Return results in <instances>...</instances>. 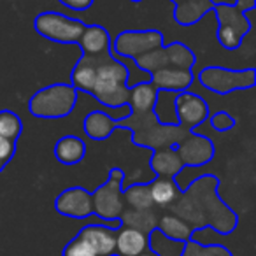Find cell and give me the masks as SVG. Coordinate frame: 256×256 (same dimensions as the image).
<instances>
[{"mask_svg":"<svg viewBox=\"0 0 256 256\" xmlns=\"http://www.w3.org/2000/svg\"><path fill=\"white\" fill-rule=\"evenodd\" d=\"M110 34L102 25H88L79 39L81 58L70 72V84L109 109L128 107V68L112 56Z\"/></svg>","mask_w":256,"mask_h":256,"instance_id":"6da1fadb","label":"cell"},{"mask_svg":"<svg viewBox=\"0 0 256 256\" xmlns=\"http://www.w3.org/2000/svg\"><path fill=\"white\" fill-rule=\"evenodd\" d=\"M156 90L150 81L139 82L130 88L128 109L130 114L116 120V130H130L132 142L139 148L151 151L178 148L195 136V130L181 126V124H164L153 114Z\"/></svg>","mask_w":256,"mask_h":256,"instance_id":"7a4b0ae2","label":"cell"},{"mask_svg":"<svg viewBox=\"0 0 256 256\" xmlns=\"http://www.w3.org/2000/svg\"><path fill=\"white\" fill-rule=\"evenodd\" d=\"M220 178L214 174H204L193 179L167 210L181 218L195 232L212 228L221 235H230L237 228L238 216L234 209L221 200Z\"/></svg>","mask_w":256,"mask_h":256,"instance_id":"3957f363","label":"cell"},{"mask_svg":"<svg viewBox=\"0 0 256 256\" xmlns=\"http://www.w3.org/2000/svg\"><path fill=\"white\" fill-rule=\"evenodd\" d=\"M139 70L150 74V82L156 92H186L195 81L193 67L196 56L186 44H156L132 58Z\"/></svg>","mask_w":256,"mask_h":256,"instance_id":"277c9868","label":"cell"},{"mask_svg":"<svg viewBox=\"0 0 256 256\" xmlns=\"http://www.w3.org/2000/svg\"><path fill=\"white\" fill-rule=\"evenodd\" d=\"M256 8V0H237L234 6H214L218 20V42L228 51L240 48L244 37L251 32L252 23L248 12Z\"/></svg>","mask_w":256,"mask_h":256,"instance_id":"5b68a950","label":"cell"},{"mask_svg":"<svg viewBox=\"0 0 256 256\" xmlns=\"http://www.w3.org/2000/svg\"><path fill=\"white\" fill-rule=\"evenodd\" d=\"M79 92L70 82H54L37 90L28 100V110L39 120H62L74 110Z\"/></svg>","mask_w":256,"mask_h":256,"instance_id":"8992f818","label":"cell"},{"mask_svg":"<svg viewBox=\"0 0 256 256\" xmlns=\"http://www.w3.org/2000/svg\"><path fill=\"white\" fill-rule=\"evenodd\" d=\"M124 170L121 167H112L107 176V181L92 192L93 214L104 221H118L126 204L123 198Z\"/></svg>","mask_w":256,"mask_h":256,"instance_id":"52a82bcc","label":"cell"},{"mask_svg":"<svg viewBox=\"0 0 256 256\" xmlns=\"http://www.w3.org/2000/svg\"><path fill=\"white\" fill-rule=\"evenodd\" d=\"M86 26L88 25L81 20L54 11L39 12L34 20V30L46 40L56 44H78Z\"/></svg>","mask_w":256,"mask_h":256,"instance_id":"ba28073f","label":"cell"},{"mask_svg":"<svg viewBox=\"0 0 256 256\" xmlns=\"http://www.w3.org/2000/svg\"><path fill=\"white\" fill-rule=\"evenodd\" d=\"M200 84L216 95H228L232 92L251 90L256 84L254 68H226V67H206L198 74Z\"/></svg>","mask_w":256,"mask_h":256,"instance_id":"9c48e42d","label":"cell"},{"mask_svg":"<svg viewBox=\"0 0 256 256\" xmlns=\"http://www.w3.org/2000/svg\"><path fill=\"white\" fill-rule=\"evenodd\" d=\"M209 112V104L196 93L186 90L176 95V116H178V124L181 126L195 130L198 124L207 121V118L210 116Z\"/></svg>","mask_w":256,"mask_h":256,"instance_id":"30bf717a","label":"cell"},{"mask_svg":"<svg viewBox=\"0 0 256 256\" xmlns=\"http://www.w3.org/2000/svg\"><path fill=\"white\" fill-rule=\"evenodd\" d=\"M54 210L65 218L86 220L93 214L92 192L82 186H72L60 193L54 198Z\"/></svg>","mask_w":256,"mask_h":256,"instance_id":"8fae6325","label":"cell"},{"mask_svg":"<svg viewBox=\"0 0 256 256\" xmlns=\"http://www.w3.org/2000/svg\"><path fill=\"white\" fill-rule=\"evenodd\" d=\"M116 230V226H107V224H86L79 230L78 237L82 238L96 252V256H114Z\"/></svg>","mask_w":256,"mask_h":256,"instance_id":"7c38bea8","label":"cell"},{"mask_svg":"<svg viewBox=\"0 0 256 256\" xmlns=\"http://www.w3.org/2000/svg\"><path fill=\"white\" fill-rule=\"evenodd\" d=\"M168 2L174 4V22L181 26L195 25L214 9L210 0H168Z\"/></svg>","mask_w":256,"mask_h":256,"instance_id":"4fadbf2b","label":"cell"},{"mask_svg":"<svg viewBox=\"0 0 256 256\" xmlns=\"http://www.w3.org/2000/svg\"><path fill=\"white\" fill-rule=\"evenodd\" d=\"M148 249H150V235L126 226H120L116 230L114 256H139Z\"/></svg>","mask_w":256,"mask_h":256,"instance_id":"5bb4252c","label":"cell"},{"mask_svg":"<svg viewBox=\"0 0 256 256\" xmlns=\"http://www.w3.org/2000/svg\"><path fill=\"white\" fill-rule=\"evenodd\" d=\"M150 167L156 174V178L176 179L182 172L184 164H182L176 148H167V150L153 151L150 158Z\"/></svg>","mask_w":256,"mask_h":256,"instance_id":"9a60e30c","label":"cell"},{"mask_svg":"<svg viewBox=\"0 0 256 256\" xmlns=\"http://www.w3.org/2000/svg\"><path fill=\"white\" fill-rule=\"evenodd\" d=\"M158 220H160V209L158 207H151V209H124L123 214L120 216L121 226L134 228V230H139L142 234L150 235L151 232L156 228Z\"/></svg>","mask_w":256,"mask_h":256,"instance_id":"2e32d148","label":"cell"},{"mask_svg":"<svg viewBox=\"0 0 256 256\" xmlns=\"http://www.w3.org/2000/svg\"><path fill=\"white\" fill-rule=\"evenodd\" d=\"M54 158L62 165H78L84 160L86 154V144L78 136H64L54 144Z\"/></svg>","mask_w":256,"mask_h":256,"instance_id":"e0dca14e","label":"cell"},{"mask_svg":"<svg viewBox=\"0 0 256 256\" xmlns=\"http://www.w3.org/2000/svg\"><path fill=\"white\" fill-rule=\"evenodd\" d=\"M82 130L92 140H107L116 130V120L102 110H92L82 121Z\"/></svg>","mask_w":256,"mask_h":256,"instance_id":"ac0fdd59","label":"cell"},{"mask_svg":"<svg viewBox=\"0 0 256 256\" xmlns=\"http://www.w3.org/2000/svg\"><path fill=\"white\" fill-rule=\"evenodd\" d=\"M156 230L160 232L164 237L170 238V240H176V242H182V244L188 242L190 238L193 237V234H195V230H193L186 221H182L181 218L174 216V214H170V212L160 214Z\"/></svg>","mask_w":256,"mask_h":256,"instance_id":"d6986e66","label":"cell"},{"mask_svg":"<svg viewBox=\"0 0 256 256\" xmlns=\"http://www.w3.org/2000/svg\"><path fill=\"white\" fill-rule=\"evenodd\" d=\"M148 186H150V193L154 207H158V209H167L168 206H172L176 202V198L181 193V188H179L176 179L154 178L151 182H148Z\"/></svg>","mask_w":256,"mask_h":256,"instance_id":"ffe728a7","label":"cell"},{"mask_svg":"<svg viewBox=\"0 0 256 256\" xmlns=\"http://www.w3.org/2000/svg\"><path fill=\"white\" fill-rule=\"evenodd\" d=\"M176 92H156L154 98L153 114L156 120L164 124H178V116H176Z\"/></svg>","mask_w":256,"mask_h":256,"instance_id":"44dd1931","label":"cell"},{"mask_svg":"<svg viewBox=\"0 0 256 256\" xmlns=\"http://www.w3.org/2000/svg\"><path fill=\"white\" fill-rule=\"evenodd\" d=\"M123 198L128 209L142 210V209H151V207H154L148 182H136V184L124 188Z\"/></svg>","mask_w":256,"mask_h":256,"instance_id":"7402d4cb","label":"cell"},{"mask_svg":"<svg viewBox=\"0 0 256 256\" xmlns=\"http://www.w3.org/2000/svg\"><path fill=\"white\" fill-rule=\"evenodd\" d=\"M184 244L164 237L156 228L150 234V249L158 256H181L182 249H184Z\"/></svg>","mask_w":256,"mask_h":256,"instance_id":"603a6c76","label":"cell"},{"mask_svg":"<svg viewBox=\"0 0 256 256\" xmlns=\"http://www.w3.org/2000/svg\"><path fill=\"white\" fill-rule=\"evenodd\" d=\"M22 132H23L22 118L14 110H9V109L0 110V137L18 142Z\"/></svg>","mask_w":256,"mask_h":256,"instance_id":"cb8c5ba5","label":"cell"},{"mask_svg":"<svg viewBox=\"0 0 256 256\" xmlns=\"http://www.w3.org/2000/svg\"><path fill=\"white\" fill-rule=\"evenodd\" d=\"M181 256H234V252L220 244L204 246V244H200V242H196L195 237H192L184 244V249H182Z\"/></svg>","mask_w":256,"mask_h":256,"instance_id":"d4e9b609","label":"cell"},{"mask_svg":"<svg viewBox=\"0 0 256 256\" xmlns=\"http://www.w3.org/2000/svg\"><path fill=\"white\" fill-rule=\"evenodd\" d=\"M207 120H209L210 128L216 130V132H230V130L235 128V124H237L235 123V118L232 114L224 112V110H218V112H214Z\"/></svg>","mask_w":256,"mask_h":256,"instance_id":"484cf974","label":"cell"},{"mask_svg":"<svg viewBox=\"0 0 256 256\" xmlns=\"http://www.w3.org/2000/svg\"><path fill=\"white\" fill-rule=\"evenodd\" d=\"M62 256H96V252L86 244L82 238H79L76 235L72 240H68V244L64 248L62 251Z\"/></svg>","mask_w":256,"mask_h":256,"instance_id":"4316f807","label":"cell"},{"mask_svg":"<svg viewBox=\"0 0 256 256\" xmlns=\"http://www.w3.org/2000/svg\"><path fill=\"white\" fill-rule=\"evenodd\" d=\"M16 146H18V142H14V140L0 137V162H2L4 165H8L9 162L14 158Z\"/></svg>","mask_w":256,"mask_h":256,"instance_id":"83f0119b","label":"cell"},{"mask_svg":"<svg viewBox=\"0 0 256 256\" xmlns=\"http://www.w3.org/2000/svg\"><path fill=\"white\" fill-rule=\"evenodd\" d=\"M58 2L72 11H88L95 4V0H58Z\"/></svg>","mask_w":256,"mask_h":256,"instance_id":"f1b7e54d","label":"cell"},{"mask_svg":"<svg viewBox=\"0 0 256 256\" xmlns=\"http://www.w3.org/2000/svg\"><path fill=\"white\" fill-rule=\"evenodd\" d=\"M214 6H234L237 0H210Z\"/></svg>","mask_w":256,"mask_h":256,"instance_id":"f546056e","label":"cell"},{"mask_svg":"<svg viewBox=\"0 0 256 256\" xmlns=\"http://www.w3.org/2000/svg\"><path fill=\"white\" fill-rule=\"evenodd\" d=\"M139 256H158V254H154V252L151 251V249H148V251H144L142 254H139Z\"/></svg>","mask_w":256,"mask_h":256,"instance_id":"4dcf8cb0","label":"cell"},{"mask_svg":"<svg viewBox=\"0 0 256 256\" xmlns=\"http://www.w3.org/2000/svg\"><path fill=\"white\" fill-rule=\"evenodd\" d=\"M6 167H8V165H4V164H2V162H0V172L4 170V168H6Z\"/></svg>","mask_w":256,"mask_h":256,"instance_id":"1f68e13d","label":"cell"},{"mask_svg":"<svg viewBox=\"0 0 256 256\" xmlns=\"http://www.w3.org/2000/svg\"><path fill=\"white\" fill-rule=\"evenodd\" d=\"M130 2H134V4H137V2H144V0H130Z\"/></svg>","mask_w":256,"mask_h":256,"instance_id":"d6a6232c","label":"cell"}]
</instances>
